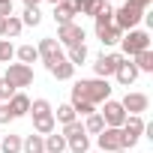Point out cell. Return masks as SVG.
Segmentation results:
<instances>
[{
    "instance_id": "obj_1",
    "label": "cell",
    "mask_w": 153,
    "mask_h": 153,
    "mask_svg": "<svg viewBox=\"0 0 153 153\" xmlns=\"http://www.w3.org/2000/svg\"><path fill=\"white\" fill-rule=\"evenodd\" d=\"M75 99H84L90 105H102L105 99H111V84L105 78H81V81H75L69 102H75Z\"/></svg>"
},
{
    "instance_id": "obj_2",
    "label": "cell",
    "mask_w": 153,
    "mask_h": 153,
    "mask_svg": "<svg viewBox=\"0 0 153 153\" xmlns=\"http://www.w3.org/2000/svg\"><path fill=\"white\" fill-rule=\"evenodd\" d=\"M120 48H123V57H135V54H141V51H147L150 48V33L147 30H126L123 33V39H120Z\"/></svg>"
},
{
    "instance_id": "obj_3",
    "label": "cell",
    "mask_w": 153,
    "mask_h": 153,
    "mask_svg": "<svg viewBox=\"0 0 153 153\" xmlns=\"http://www.w3.org/2000/svg\"><path fill=\"white\" fill-rule=\"evenodd\" d=\"M3 78H6L15 90H21V87H30V84H33V69L24 66V63H9V69H6Z\"/></svg>"
},
{
    "instance_id": "obj_4",
    "label": "cell",
    "mask_w": 153,
    "mask_h": 153,
    "mask_svg": "<svg viewBox=\"0 0 153 153\" xmlns=\"http://www.w3.org/2000/svg\"><path fill=\"white\" fill-rule=\"evenodd\" d=\"M102 105H105V108H102L99 114H102V120H105V126H108V129H120V126L126 123V117H129V114L123 111V105H120L117 99H105Z\"/></svg>"
},
{
    "instance_id": "obj_5",
    "label": "cell",
    "mask_w": 153,
    "mask_h": 153,
    "mask_svg": "<svg viewBox=\"0 0 153 153\" xmlns=\"http://www.w3.org/2000/svg\"><path fill=\"white\" fill-rule=\"evenodd\" d=\"M144 126H147V123H144L138 114H129V117H126V123L120 126V132H123V147H126V150L138 144V138L144 135Z\"/></svg>"
},
{
    "instance_id": "obj_6",
    "label": "cell",
    "mask_w": 153,
    "mask_h": 153,
    "mask_svg": "<svg viewBox=\"0 0 153 153\" xmlns=\"http://www.w3.org/2000/svg\"><path fill=\"white\" fill-rule=\"evenodd\" d=\"M84 27L81 24H63V27H57V42L63 45V48H75V45H84Z\"/></svg>"
},
{
    "instance_id": "obj_7",
    "label": "cell",
    "mask_w": 153,
    "mask_h": 153,
    "mask_svg": "<svg viewBox=\"0 0 153 153\" xmlns=\"http://www.w3.org/2000/svg\"><path fill=\"white\" fill-rule=\"evenodd\" d=\"M120 63H123V54H117V51L99 54V57H96V63H93V72H96V78H105V81H108V75H114Z\"/></svg>"
},
{
    "instance_id": "obj_8",
    "label": "cell",
    "mask_w": 153,
    "mask_h": 153,
    "mask_svg": "<svg viewBox=\"0 0 153 153\" xmlns=\"http://www.w3.org/2000/svg\"><path fill=\"white\" fill-rule=\"evenodd\" d=\"M141 18H144V12H138V9H132V6H126V3H123L120 9H114V27L123 30V33H126V30H135Z\"/></svg>"
},
{
    "instance_id": "obj_9",
    "label": "cell",
    "mask_w": 153,
    "mask_h": 153,
    "mask_svg": "<svg viewBox=\"0 0 153 153\" xmlns=\"http://www.w3.org/2000/svg\"><path fill=\"white\" fill-rule=\"evenodd\" d=\"M36 51H39V60L45 63V69H48L51 63H57V60H63V45H60L57 39H51V36H45V39H39V45H36Z\"/></svg>"
},
{
    "instance_id": "obj_10",
    "label": "cell",
    "mask_w": 153,
    "mask_h": 153,
    "mask_svg": "<svg viewBox=\"0 0 153 153\" xmlns=\"http://www.w3.org/2000/svg\"><path fill=\"white\" fill-rule=\"evenodd\" d=\"M96 144H99V150H102V153H117V150H126V147H123V132H120V129H108V126L96 135Z\"/></svg>"
},
{
    "instance_id": "obj_11",
    "label": "cell",
    "mask_w": 153,
    "mask_h": 153,
    "mask_svg": "<svg viewBox=\"0 0 153 153\" xmlns=\"http://www.w3.org/2000/svg\"><path fill=\"white\" fill-rule=\"evenodd\" d=\"M75 15H78V0H60V3H54V21H57V27L72 24Z\"/></svg>"
},
{
    "instance_id": "obj_12",
    "label": "cell",
    "mask_w": 153,
    "mask_h": 153,
    "mask_svg": "<svg viewBox=\"0 0 153 153\" xmlns=\"http://www.w3.org/2000/svg\"><path fill=\"white\" fill-rule=\"evenodd\" d=\"M120 105H123V111L126 114H144L147 111V105H150V96L147 93H126L123 99H120Z\"/></svg>"
},
{
    "instance_id": "obj_13",
    "label": "cell",
    "mask_w": 153,
    "mask_h": 153,
    "mask_svg": "<svg viewBox=\"0 0 153 153\" xmlns=\"http://www.w3.org/2000/svg\"><path fill=\"white\" fill-rule=\"evenodd\" d=\"M114 75H117V81H120L123 87H129V84H132V81L138 78V75H141V72L135 69V63H132L129 57H123V63L117 66V72H114Z\"/></svg>"
},
{
    "instance_id": "obj_14",
    "label": "cell",
    "mask_w": 153,
    "mask_h": 153,
    "mask_svg": "<svg viewBox=\"0 0 153 153\" xmlns=\"http://www.w3.org/2000/svg\"><path fill=\"white\" fill-rule=\"evenodd\" d=\"M6 105H9V111H12V120H18V117L30 114V99H27V93H21V90H18Z\"/></svg>"
},
{
    "instance_id": "obj_15",
    "label": "cell",
    "mask_w": 153,
    "mask_h": 153,
    "mask_svg": "<svg viewBox=\"0 0 153 153\" xmlns=\"http://www.w3.org/2000/svg\"><path fill=\"white\" fill-rule=\"evenodd\" d=\"M48 72L54 75L57 81H69L72 75H75V66H72V63H69V60L63 57V60H57V63H51V66H48Z\"/></svg>"
},
{
    "instance_id": "obj_16",
    "label": "cell",
    "mask_w": 153,
    "mask_h": 153,
    "mask_svg": "<svg viewBox=\"0 0 153 153\" xmlns=\"http://www.w3.org/2000/svg\"><path fill=\"white\" fill-rule=\"evenodd\" d=\"M96 36H99L102 45H117L123 39V30H117L114 24H105V27H96Z\"/></svg>"
},
{
    "instance_id": "obj_17",
    "label": "cell",
    "mask_w": 153,
    "mask_h": 153,
    "mask_svg": "<svg viewBox=\"0 0 153 153\" xmlns=\"http://www.w3.org/2000/svg\"><path fill=\"white\" fill-rule=\"evenodd\" d=\"M33 132H36V135H51V132H57V120H54V114L33 117Z\"/></svg>"
},
{
    "instance_id": "obj_18",
    "label": "cell",
    "mask_w": 153,
    "mask_h": 153,
    "mask_svg": "<svg viewBox=\"0 0 153 153\" xmlns=\"http://www.w3.org/2000/svg\"><path fill=\"white\" fill-rule=\"evenodd\" d=\"M21 153H45V135L30 132L27 138H21Z\"/></svg>"
},
{
    "instance_id": "obj_19",
    "label": "cell",
    "mask_w": 153,
    "mask_h": 153,
    "mask_svg": "<svg viewBox=\"0 0 153 153\" xmlns=\"http://www.w3.org/2000/svg\"><path fill=\"white\" fill-rule=\"evenodd\" d=\"M66 147H69L72 153H87V150H90V138H87V132H81V135H72V138H66Z\"/></svg>"
},
{
    "instance_id": "obj_20",
    "label": "cell",
    "mask_w": 153,
    "mask_h": 153,
    "mask_svg": "<svg viewBox=\"0 0 153 153\" xmlns=\"http://www.w3.org/2000/svg\"><path fill=\"white\" fill-rule=\"evenodd\" d=\"M129 60L135 63L138 72H153V51H150V48L141 51V54H135V57H129Z\"/></svg>"
},
{
    "instance_id": "obj_21",
    "label": "cell",
    "mask_w": 153,
    "mask_h": 153,
    "mask_svg": "<svg viewBox=\"0 0 153 153\" xmlns=\"http://www.w3.org/2000/svg\"><path fill=\"white\" fill-rule=\"evenodd\" d=\"M63 150H66V138L60 132L45 135V153H63Z\"/></svg>"
},
{
    "instance_id": "obj_22",
    "label": "cell",
    "mask_w": 153,
    "mask_h": 153,
    "mask_svg": "<svg viewBox=\"0 0 153 153\" xmlns=\"http://www.w3.org/2000/svg\"><path fill=\"white\" fill-rule=\"evenodd\" d=\"M15 57H18L24 66H30V63L39 60V51H36V45H21V48H15Z\"/></svg>"
},
{
    "instance_id": "obj_23",
    "label": "cell",
    "mask_w": 153,
    "mask_h": 153,
    "mask_svg": "<svg viewBox=\"0 0 153 153\" xmlns=\"http://www.w3.org/2000/svg\"><path fill=\"white\" fill-rule=\"evenodd\" d=\"M102 6H105V0H78V12L81 15H90V18H96Z\"/></svg>"
},
{
    "instance_id": "obj_24",
    "label": "cell",
    "mask_w": 153,
    "mask_h": 153,
    "mask_svg": "<svg viewBox=\"0 0 153 153\" xmlns=\"http://www.w3.org/2000/svg\"><path fill=\"white\" fill-rule=\"evenodd\" d=\"M72 66H81L84 60H87V45H75V48H66V54H63Z\"/></svg>"
},
{
    "instance_id": "obj_25",
    "label": "cell",
    "mask_w": 153,
    "mask_h": 153,
    "mask_svg": "<svg viewBox=\"0 0 153 153\" xmlns=\"http://www.w3.org/2000/svg\"><path fill=\"white\" fill-rule=\"evenodd\" d=\"M0 150L3 153H21V135H3L0 138Z\"/></svg>"
},
{
    "instance_id": "obj_26",
    "label": "cell",
    "mask_w": 153,
    "mask_h": 153,
    "mask_svg": "<svg viewBox=\"0 0 153 153\" xmlns=\"http://www.w3.org/2000/svg\"><path fill=\"white\" fill-rule=\"evenodd\" d=\"M102 129H105V120H102V114H99V111H96V114H90V117L84 120V132H87V135H99Z\"/></svg>"
},
{
    "instance_id": "obj_27",
    "label": "cell",
    "mask_w": 153,
    "mask_h": 153,
    "mask_svg": "<svg viewBox=\"0 0 153 153\" xmlns=\"http://www.w3.org/2000/svg\"><path fill=\"white\" fill-rule=\"evenodd\" d=\"M54 120H60V123L66 126V123H72V120H78V114H75V111H72V105L66 102V105H57V111H54Z\"/></svg>"
},
{
    "instance_id": "obj_28",
    "label": "cell",
    "mask_w": 153,
    "mask_h": 153,
    "mask_svg": "<svg viewBox=\"0 0 153 153\" xmlns=\"http://www.w3.org/2000/svg\"><path fill=\"white\" fill-rule=\"evenodd\" d=\"M21 30H24L21 18H18V15H9V18H6V24H3V36H18Z\"/></svg>"
},
{
    "instance_id": "obj_29",
    "label": "cell",
    "mask_w": 153,
    "mask_h": 153,
    "mask_svg": "<svg viewBox=\"0 0 153 153\" xmlns=\"http://www.w3.org/2000/svg\"><path fill=\"white\" fill-rule=\"evenodd\" d=\"M30 114L33 117H42V114H54V108H51L48 99H33L30 102Z\"/></svg>"
},
{
    "instance_id": "obj_30",
    "label": "cell",
    "mask_w": 153,
    "mask_h": 153,
    "mask_svg": "<svg viewBox=\"0 0 153 153\" xmlns=\"http://www.w3.org/2000/svg\"><path fill=\"white\" fill-rule=\"evenodd\" d=\"M93 21H96V27H105V24H114V9H111V6L105 3V6L99 9V15H96Z\"/></svg>"
},
{
    "instance_id": "obj_31",
    "label": "cell",
    "mask_w": 153,
    "mask_h": 153,
    "mask_svg": "<svg viewBox=\"0 0 153 153\" xmlns=\"http://www.w3.org/2000/svg\"><path fill=\"white\" fill-rule=\"evenodd\" d=\"M39 21H42V12L39 9H24V15H21V24L24 27H36Z\"/></svg>"
},
{
    "instance_id": "obj_32",
    "label": "cell",
    "mask_w": 153,
    "mask_h": 153,
    "mask_svg": "<svg viewBox=\"0 0 153 153\" xmlns=\"http://www.w3.org/2000/svg\"><path fill=\"white\" fill-rule=\"evenodd\" d=\"M15 57V48H12V42L9 39H0V63H9Z\"/></svg>"
},
{
    "instance_id": "obj_33",
    "label": "cell",
    "mask_w": 153,
    "mask_h": 153,
    "mask_svg": "<svg viewBox=\"0 0 153 153\" xmlns=\"http://www.w3.org/2000/svg\"><path fill=\"white\" fill-rule=\"evenodd\" d=\"M81 132H84V123H81V120H72V123L63 126L60 135H63V138H72V135H81Z\"/></svg>"
},
{
    "instance_id": "obj_34",
    "label": "cell",
    "mask_w": 153,
    "mask_h": 153,
    "mask_svg": "<svg viewBox=\"0 0 153 153\" xmlns=\"http://www.w3.org/2000/svg\"><path fill=\"white\" fill-rule=\"evenodd\" d=\"M15 93H18V90H15V87L6 81V78H0V102H9Z\"/></svg>"
},
{
    "instance_id": "obj_35",
    "label": "cell",
    "mask_w": 153,
    "mask_h": 153,
    "mask_svg": "<svg viewBox=\"0 0 153 153\" xmlns=\"http://www.w3.org/2000/svg\"><path fill=\"white\" fill-rule=\"evenodd\" d=\"M150 3H153V0H126V6H132V9H138V12H147Z\"/></svg>"
},
{
    "instance_id": "obj_36",
    "label": "cell",
    "mask_w": 153,
    "mask_h": 153,
    "mask_svg": "<svg viewBox=\"0 0 153 153\" xmlns=\"http://www.w3.org/2000/svg\"><path fill=\"white\" fill-rule=\"evenodd\" d=\"M0 123H12V111L6 102H0Z\"/></svg>"
},
{
    "instance_id": "obj_37",
    "label": "cell",
    "mask_w": 153,
    "mask_h": 153,
    "mask_svg": "<svg viewBox=\"0 0 153 153\" xmlns=\"http://www.w3.org/2000/svg\"><path fill=\"white\" fill-rule=\"evenodd\" d=\"M12 15V0H0V18H9Z\"/></svg>"
},
{
    "instance_id": "obj_38",
    "label": "cell",
    "mask_w": 153,
    "mask_h": 153,
    "mask_svg": "<svg viewBox=\"0 0 153 153\" xmlns=\"http://www.w3.org/2000/svg\"><path fill=\"white\" fill-rule=\"evenodd\" d=\"M39 6V0H24V9H36Z\"/></svg>"
},
{
    "instance_id": "obj_39",
    "label": "cell",
    "mask_w": 153,
    "mask_h": 153,
    "mask_svg": "<svg viewBox=\"0 0 153 153\" xmlns=\"http://www.w3.org/2000/svg\"><path fill=\"white\" fill-rule=\"evenodd\" d=\"M3 24H6V18H0V39H3Z\"/></svg>"
},
{
    "instance_id": "obj_40",
    "label": "cell",
    "mask_w": 153,
    "mask_h": 153,
    "mask_svg": "<svg viewBox=\"0 0 153 153\" xmlns=\"http://www.w3.org/2000/svg\"><path fill=\"white\" fill-rule=\"evenodd\" d=\"M48 3H60V0H48Z\"/></svg>"
},
{
    "instance_id": "obj_41",
    "label": "cell",
    "mask_w": 153,
    "mask_h": 153,
    "mask_svg": "<svg viewBox=\"0 0 153 153\" xmlns=\"http://www.w3.org/2000/svg\"><path fill=\"white\" fill-rule=\"evenodd\" d=\"M117 153H129V150H117Z\"/></svg>"
},
{
    "instance_id": "obj_42",
    "label": "cell",
    "mask_w": 153,
    "mask_h": 153,
    "mask_svg": "<svg viewBox=\"0 0 153 153\" xmlns=\"http://www.w3.org/2000/svg\"><path fill=\"white\" fill-rule=\"evenodd\" d=\"M105 3H108V0H105Z\"/></svg>"
}]
</instances>
